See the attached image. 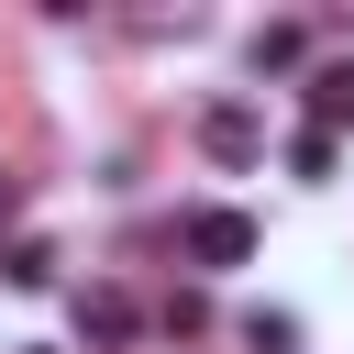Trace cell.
<instances>
[{
    "mask_svg": "<svg viewBox=\"0 0 354 354\" xmlns=\"http://www.w3.org/2000/svg\"><path fill=\"white\" fill-rule=\"evenodd\" d=\"M177 243H188V266H243V254H254V221H243V210H188Z\"/></svg>",
    "mask_w": 354,
    "mask_h": 354,
    "instance_id": "1",
    "label": "cell"
},
{
    "mask_svg": "<svg viewBox=\"0 0 354 354\" xmlns=\"http://www.w3.org/2000/svg\"><path fill=\"white\" fill-rule=\"evenodd\" d=\"M199 144H210V155H221V166H243V155H254V144H266V122H254V111H243V100H221V111H210V122H199Z\"/></svg>",
    "mask_w": 354,
    "mask_h": 354,
    "instance_id": "2",
    "label": "cell"
},
{
    "mask_svg": "<svg viewBox=\"0 0 354 354\" xmlns=\"http://www.w3.org/2000/svg\"><path fill=\"white\" fill-rule=\"evenodd\" d=\"M77 332H88V343H133V299H122V288H88V299H77Z\"/></svg>",
    "mask_w": 354,
    "mask_h": 354,
    "instance_id": "3",
    "label": "cell"
},
{
    "mask_svg": "<svg viewBox=\"0 0 354 354\" xmlns=\"http://www.w3.org/2000/svg\"><path fill=\"white\" fill-rule=\"evenodd\" d=\"M354 122V66H321L310 77V133H343Z\"/></svg>",
    "mask_w": 354,
    "mask_h": 354,
    "instance_id": "4",
    "label": "cell"
},
{
    "mask_svg": "<svg viewBox=\"0 0 354 354\" xmlns=\"http://www.w3.org/2000/svg\"><path fill=\"white\" fill-rule=\"evenodd\" d=\"M299 44H310L299 22H266V33H254V77H266V66H299Z\"/></svg>",
    "mask_w": 354,
    "mask_h": 354,
    "instance_id": "5",
    "label": "cell"
},
{
    "mask_svg": "<svg viewBox=\"0 0 354 354\" xmlns=\"http://www.w3.org/2000/svg\"><path fill=\"white\" fill-rule=\"evenodd\" d=\"M288 166H299V177H332L343 144H332V133H288Z\"/></svg>",
    "mask_w": 354,
    "mask_h": 354,
    "instance_id": "6",
    "label": "cell"
},
{
    "mask_svg": "<svg viewBox=\"0 0 354 354\" xmlns=\"http://www.w3.org/2000/svg\"><path fill=\"white\" fill-rule=\"evenodd\" d=\"M0 277H11V288H44V277H55V243H11V266H0Z\"/></svg>",
    "mask_w": 354,
    "mask_h": 354,
    "instance_id": "7",
    "label": "cell"
},
{
    "mask_svg": "<svg viewBox=\"0 0 354 354\" xmlns=\"http://www.w3.org/2000/svg\"><path fill=\"white\" fill-rule=\"evenodd\" d=\"M243 343H254V354H288V343H299V321H288V310H254V321H243Z\"/></svg>",
    "mask_w": 354,
    "mask_h": 354,
    "instance_id": "8",
    "label": "cell"
}]
</instances>
